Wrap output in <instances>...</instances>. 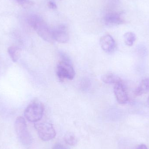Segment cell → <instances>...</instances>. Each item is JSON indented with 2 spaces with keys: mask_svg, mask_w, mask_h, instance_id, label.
<instances>
[{
  "mask_svg": "<svg viewBox=\"0 0 149 149\" xmlns=\"http://www.w3.org/2000/svg\"><path fill=\"white\" fill-rule=\"evenodd\" d=\"M28 22L44 40L49 42H52L54 41L52 29L40 16L36 15H31L28 19Z\"/></svg>",
  "mask_w": 149,
  "mask_h": 149,
  "instance_id": "cell-1",
  "label": "cell"
},
{
  "mask_svg": "<svg viewBox=\"0 0 149 149\" xmlns=\"http://www.w3.org/2000/svg\"><path fill=\"white\" fill-rule=\"evenodd\" d=\"M15 128L21 143L26 146L30 145L32 143V137L28 130L26 121L23 117L19 116L17 118L15 122Z\"/></svg>",
  "mask_w": 149,
  "mask_h": 149,
  "instance_id": "cell-2",
  "label": "cell"
},
{
  "mask_svg": "<svg viewBox=\"0 0 149 149\" xmlns=\"http://www.w3.org/2000/svg\"><path fill=\"white\" fill-rule=\"evenodd\" d=\"M44 109L43 105L40 102H33L25 109L24 116L29 121L36 123L42 118Z\"/></svg>",
  "mask_w": 149,
  "mask_h": 149,
  "instance_id": "cell-3",
  "label": "cell"
},
{
  "mask_svg": "<svg viewBox=\"0 0 149 149\" xmlns=\"http://www.w3.org/2000/svg\"><path fill=\"white\" fill-rule=\"evenodd\" d=\"M35 127L39 138L44 141H48L56 137V130L51 123L45 122H37Z\"/></svg>",
  "mask_w": 149,
  "mask_h": 149,
  "instance_id": "cell-4",
  "label": "cell"
},
{
  "mask_svg": "<svg viewBox=\"0 0 149 149\" xmlns=\"http://www.w3.org/2000/svg\"><path fill=\"white\" fill-rule=\"evenodd\" d=\"M56 73L60 80L65 79H73L75 76V72L71 62L61 60L57 67Z\"/></svg>",
  "mask_w": 149,
  "mask_h": 149,
  "instance_id": "cell-5",
  "label": "cell"
},
{
  "mask_svg": "<svg viewBox=\"0 0 149 149\" xmlns=\"http://www.w3.org/2000/svg\"><path fill=\"white\" fill-rule=\"evenodd\" d=\"M52 36L54 41L60 43H65L70 39L67 28L64 25H60L52 29Z\"/></svg>",
  "mask_w": 149,
  "mask_h": 149,
  "instance_id": "cell-6",
  "label": "cell"
},
{
  "mask_svg": "<svg viewBox=\"0 0 149 149\" xmlns=\"http://www.w3.org/2000/svg\"><path fill=\"white\" fill-rule=\"evenodd\" d=\"M100 44L102 50L106 53H112L116 48L115 41L109 35H106L102 37L100 39Z\"/></svg>",
  "mask_w": 149,
  "mask_h": 149,
  "instance_id": "cell-7",
  "label": "cell"
},
{
  "mask_svg": "<svg viewBox=\"0 0 149 149\" xmlns=\"http://www.w3.org/2000/svg\"><path fill=\"white\" fill-rule=\"evenodd\" d=\"M113 90L115 96L119 103L124 104L127 102L128 97L122 82L115 84Z\"/></svg>",
  "mask_w": 149,
  "mask_h": 149,
  "instance_id": "cell-8",
  "label": "cell"
},
{
  "mask_svg": "<svg viewBox=\"0 0 149 149\" xmlns=\"http://www.w3.org/2000/svg\"><path fill=\"white\" fill-rule=\"evenodd\" d=\"M104 20L106 24L108 26L120 25L124 22L120 14L116 12H111L107 14Z\"/></svg>",
  "mask_w": 149,
  "mask_h": 149,
  "instance_id": "cell-9",
  "label": "cell"
},
{
  "mask_svg": "<svg viewBox=\"0 0 149 149\" xmlns=\"http://www.w3.org/2000/svg\"><path fill=\"white\" fill-rule=\"evenodd\" d=\"M102 81L104 83L108 84H115L122 82L120 78L116 74L113 73H107L102 75Z\"/></svg>",
  "mask_w": 149,
  "mask_h": 149,
  "instance_id": "cell-10",
  "label": "cell"
},
{
  "mask_svg": "<svg viewBox=\"0 0 149 149\" xmlns=\"http://www.w3.org/2000/svg\"><path fill=\"white\" fill-rule=\"evenodd\" d=\"M148 92H149V79L147 78L142 80L139 86L135 89L134 95L139 96Z\"/></svg>",
  "mask_w": 149,
  "mask_h": 149,
  "instance_id": "cell-11",
  "label": "cell"
},
{
  "mask_svg": "<svg viewBox=\"0 0 149 149\" xmlns=\"http://www.w3.org/2000/svg\"><path fill=\"white\" fill-rule=\"evenodd\" d=\"M8 52L14 62H16L20 56L21 49L17 46H11L8 49Z\"/></svg>",
  "mask_w": 149,
  "mask_h": 149,
  "instance_id": "cell-12",
  "label": "cell"
},
{
  "mask_svg": "<svg viewBox=\"0 0 149 149\" xmlns=\"http://www.w3.org/2000/svg\"><path fill=\"white\" fill-rule=\"evenodd\" d=\"M125 44L129 46H132L136 40V36L134 32H126L123 36Z\"/></svg>",
  "mask_w": 149,
  "mask_h": 149,
  "instance_id": "cell-13",
  "label": "cell"
},
{
  "mask_svg": "<svg viewBox=\"0 0 149 149\" xmlns=\"http://www.w3.org/2000/svg\"><path fill=\"white\" fill-rule=\"evenodd\" d=\"M64 138L65 143L70 146H75L78 143L77 138L72 133H67L65 134Z\"/></svg>",
  "mask_w": 149,
  "mask_h": 149,
  "instance_id": "cell-14",
  "label": "cell"
},
{
  "mask_svg": "<svg viewBox=\"0 0 149 149\" xmlns=\"http://www.w3.org/2000/svg\"><path fill=\"white\" fill-rule=\"evenodd\" d=\"M90 82L88 79H84L81 82L80 86L81 89L86 90L89 88Z\"/></svg>",
  "mask_w": 149,
  "mask_h": 149,
  "instance_id": "cell-15",
  "label": "cell"
},
{
  "mask_svg": "<svg viewBox=\"0 0 149 149\" xmlns=\"http://www.w3.org/2000/svg\"><path fill=\"white\" fill-rule=\"evenodd\" d=\"M18 3L21 5H25L27 4H30L31 2L29 0H15Z\"/></svg>",
  "mask_w": 149,
  "mask_h": 149,
  "instance_id": "cell-16",
  "label": "cell"
},
{
  "mask_svg": "<svg viewBox=\"0 0 149 149\" xmlns=\"http://www.w3.org/2000/svg\"><path fill=\"white\" fill-rule=\"evenodd\" d=\"M52 149H67L63 145L60 143H58L55 144Z\"/></svg>",
  "mask_w": 149,
  "mask_h": 149,
  "instance_id": "cell-17",
  "label": "cell"
},
{
  "mask_svg": "<svg viewBox=\"0 0 149 149\" xmlns=\"http://www.w3.org/2000/svg\"><path fill=\"white\" fill-rule=\"evenodd\" d=\"M48 7L52 9H56L57 8V5H56L55 3L52 1H50L49 2L48 4Z\"/></svg>",
  "mask_w": 149,
  "mask_h": 149,
  "instance_id": "cell-18",
  "label": "cell"
},
{
  "mask_svg": "<svg viewBox=\"0 0 149 149\" xmlns=\"http://www.w3.org/2000/svg\"><path fill=\"white\" fill-rule=\"evenodd\" d=\"M136 149H148V148L145 144H141L139 145Z\"/></svg>",
  "mask_w": 149,
  "mask_h": 149,
  "instance_id": "cell-19",
  "label": "cell"
},
{
  "mask_svg": "<svg viewBox=\"0 0 149 149\" xmlns=\"http://www.w3.org/2000/svg\"><path fill=\"white\" fill-rule=\"evenodd\" d=\"M148 101V104L149 105V96L148 97V101Z\"/></svg>",
  "mask_w": 149,
  "mask_h": 149,
  "instance_id": "cell-20",
  "label": "cell"
}]
</instances>
